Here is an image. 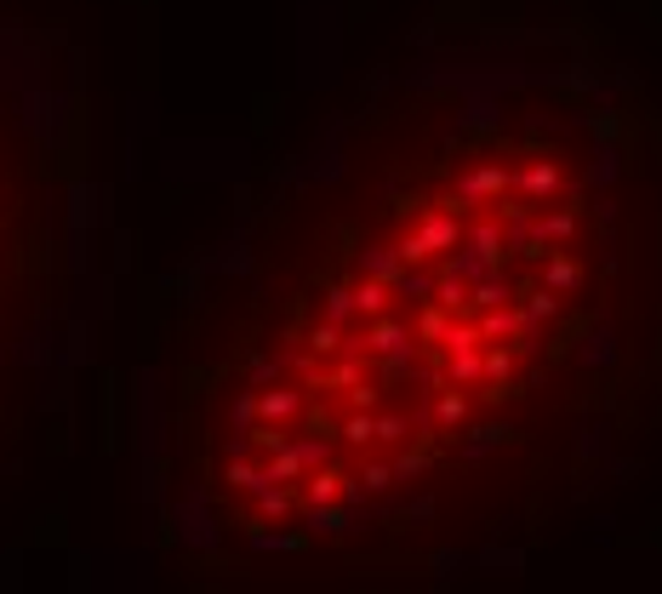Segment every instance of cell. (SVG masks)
Masks as SVG:
<instances>
[{"instance_id":"cell-1","label":"cell","mask_w":662,"mask_h":594,"mask_svg":"<svg viewBox=\"0 0 662 594\" xmlns=\"http://www.w3.org/2000/svg\"><path fill=\"white\" fill-rule=\"evenodd\" d=\"M662 417V161L594 69L440 58L240 194L178 286L154 532L201 594L451 578Z\"/></svg>"},{"instance_id":"cell-2","label":"cell","mask_w":662,"mask_h":594,"mask_svg":"<svg viewBox=\"0 0 662 594\" xmlns=\"http://www.w3.org/2000/svg\"><path fill=\"white\" fill-rule=\"evenodd\" d=\"M86 217L75 58L52 29L0 17V480L24 469L69 383Z\"/></svg>"}]
</instances>
